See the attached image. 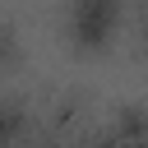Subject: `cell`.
<instances>
[{"label": "cell", "mask_w": 148, "mask_h": 148, "mask_svg": "<svg viewBox=\"0 0 148 148\" xmlns=\"http://www.w3.org/2000/svg\"><path fill=\"white\" fill-rule=\"evenodd\" d=\"M116 28V0H74L69 5V37L79 46H102Z\"/></svg>", "instance_id": "6da1fadb"}]
</instances>
